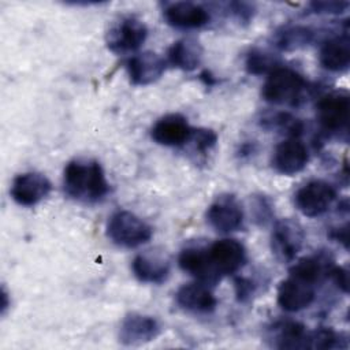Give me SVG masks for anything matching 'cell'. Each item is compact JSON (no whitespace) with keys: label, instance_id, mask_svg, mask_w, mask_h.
<instances>
[{"label":"cell","instance_id":"1","mask_svg":"<svg viewBox=\"0 0 350 350\" xmlns=\"http://www.w3.org/2000/svg\"><path fill=\"white\" fill-rule=\"evenodd\" d=\"M63 189L78 202L94 204L108 194L109 183L97 160L74 159L63 170Z\"/></svg>","mask_w":350,"mask_h":350},{"label":"cell","instance_id":"2","mask_svg":"<svg viewBox=\"0 0 350 350\" xmlns=\"http://www.w3.org/2000/svg\"><path fill=\"white\" fill-rule=\"evenodd\" d=\"M305 89L306 81L298 71L280 66L267 75L261 97L273 105H297Z\"/></svg>","mask_w":350,"mask_h":350},{"label":"cell","instance_id":"3","mask_svg":"<svg viewBox=\"0 0 350 350\" xmlns=\"http://www.w3.org/2000/svg\"><path fill=\"white\" fill-rule=\"evenodd\" d=\"M152 235L153 228L130 211L120 209L113 212L107 223V237L120 247H138L149 242Z\"/></svg>","mask_w":350,"mask_h":350},{"label":"cell","instance_id":"4","mask_svg":"<svg viewBox=\"0 0 350 350\" xmlns=\"http://www.w3.org/2000/svg\"><path fill=\"white\" fill-rule=\"evenodd\" d=\"M146 25L134 15L118 19L105 34L107 48L116 55H126L138 51L148 38Z\"/></svg>","mask_w":350,"mask_h":350},{"label":"cell","instance_id":"5","mask_svg":"<svg viewBox=\"0 0 350 350\" xmlns=\"http://www.w3.org/2000/svg\"><path fill=\"white\" fill-rule=\"evenodd\" d=\"M316 115L321 129L331 134L347 133L350 97L346 92L334 90L323 94L316 104Z\"/></svg>","mask_w":350,"mask_h":350},{"label":"cell","instance_id":"6","mask_svg":"<svg viewBox=\"0 0 350 350\" xmlns=\"http://www.w3.org/2000/svg\"><path fill=\"white\" fill-rule=\"evenodd\" d=\"M305 232L301 224L290 217L275 221L271 232V250L280 262H291L301 252Z\"/></svg>","mask_w":350,"mask_h":350},{"label":"cell","instance_id":"7","mask_svg":"<svg viewBox=\"0 0 350 350\" xmlns=\"http://www.w3.org/2000/svg\"><path fill=\"white\" fill-rule=\"evenodd\" d=\"M336 198L335 187L321 179L305 183L294 194L295 208L306 217H317L324 215Z\"/></svg>","mask_w":350,"mask_h":350},{"label":"cell","instance_id":"8","mask_svg":"<svg viewBox=\"0 0 350 350\" xmlns=\"http://www.w3.org/2000/svg\"><path fill=\"white\" fill-rule=\"evenodd\" d=\"M208 224L221 234H228L242 228L245 221V212L232 194H221L206 209Z\"/></svg>","mask_w":350,"mask_h":350},{"label":"cell","instance_id":"9","mask_svg":"<svg viewBox=\"0 0 350 350\" xmlns=\"http://www.w3.org/2000/svg\"><path fill=\"white\" fill-rule=\"evenodd\" d=\"M206 250L211 267L220 279L221 276L237 273L245 265L247 257L245 246L234 238L219 239Z\"/></svg>","mask_w":350,"mask_h":350},{"label":"cell","instance_id":"10","mask_svg":"<svg viewBox=\"0 0 350 350\" xmlns=\"http://www.w3.org/2000/svg\"><path fill=\"white\" fill-rule=\"evenodd\" d=\"M309 163V152L299 137H287L276 145L272 153V168L282 175L293 176Z\"/></svg>","mask_w":350,"mask_h":350},{"label":"cell","instance_id":"11","mask_svg":"<svg viewBox=\"0 0 350 350\" xmlns=\"http://www.w3.org/2000/svg\"><path fill=\"white\" fill-rule=\"evenodd\" d=\"M163 18L174 29L196 30L209 23L211 12L198 3L172 1L164 4Z\"/></svg>","mask_w":350,"mask_h":350},{"label":"cell","instance_id":"12","mask_svg":"<svg viewBox=\"0 0 350 350\" xmlns=\"http://www.w3.org/2000/svg\"><path fill=\"white\" fill-rule=\"evenodd\" d=\"M52 190L51 180L41 172H23L14 178L10 189L11 198L21 206L40 204Z\"/></svg>","mask_w":350,"mask_h":350},{"label":"cell","instance_id":"13","mask_svg":"<svg viewBox=\"0 0 350 350\" xmlns=\"http://www.w3.org/2000/svg\"><path fill=\"white\" fill-rule=\"evenodd\" d=\"M193 134V127L187 119L180 113H167L156 120L150 129V138L168 148H178L186 145Z\"/></svg>","mask_w":350,"mask_h":350},{"label":"cell","instance_id":"14","mask_svg":"<svg viewBox=\"0 0 350 350\" xmlns=\"http://www.w3.org/2000/svg\"><path fill=\"white\" fill-rule=\"evenodd\" d=\"M161 327L153 316L142 313H129L119 327V342L124 346H139L154 340L160 335Z\"/></svg>","mask_w":350,"mask_h":350},{"label":"cell","instance_id":"15","mask_svg":"<svg viewBox=\"0 0 350 350\" xmlns=\"http://www.w3.org/2000/svg\"><path fill=\"white\" fill-rule=\"evenodd\" d=\"M167 67V60L152 51H145L131 56L126 62L130 82L134 86H148L161 78Z\"/></svg>","mask_w":350,"mask_h":350},{"label":"cell","instance_id":"16","mask_svg":"<svg viewBox=\"0 0 350 350\" xmlns=\"http://www.w3.org/2000/svg\"><path fill=\"white\" fill-rule=\"evenodd\" d=\"M314 284L290 275L287 279L280 282L276 301L284 312L297 313L305 308H309L314 301Z\"/></svg>","mask_w":350,"mask_h":350},{"label":"cell","instance_id":"17","mask_svg":"<svg viewBox=\"0 0 350 350\" xmlns=\"http://www.w3.org/2000/svg\"><path fill=\"white\" fill-rule=\"evenodd\" d=\"M175 301L180 309L194 314L212 313L217 306V299L209 286L198 280L180 286L175 293Z\"/></svg>","mask_w":350,"mask_h":350},{"label":"cell","instance_id":"18","mask_svg":"<svg viewBox=\"0 0 350 350\" xmlns=\"http://www.w3.org/2000/svg\"><path fill=\"white\" fill-rule=\"evenodd\" d=\"M131 271L137 280L149 284H161L170 276V261L164 254L145 252L137 254L131 261Z\"/></svg>","mask_w":350,"mask_h":350},{"label":"cell","instance_id":"19","mask_svg":"<svg viewBox=\"0 0 350 350\" xmlns=\"http://www.w3.org/2000/svg\"><path fill=\"white\" fill-rule=\"evenodd\" d=\"M308 329L294 320H279L267 328V339L276 349H306Z\"/></svg>","mask_w":350,"mask_h":350},{"label":"cell","instance_id":"20","mask_svg":"<svg viewBox=\"0 0 350 350\" xmlns=\"http://www.w3.org/2000/svg\"><path fill=\"white\" fill-rule=\"evenodd\" d=\"M178 265L183 272L205 284H215L220 280L211 267L206 247L187 246L182 249L178 257Z\"/></svg>","mask_w":350,"mask_h":350},{"label":"cell","instance_id":"21","mask_svg":"<svg viewBox=\"0 0 350 350\" xmlns=\"http://www.w3.org/2000/svg\"><path fill=\"white\" fill-rule=\"evenodd\" d=\"M321 67L329 72H343L350 66V40L347 33L325 40L319 52Z\"/></svg>","mask_w":350,"mask_h":350},{"label":"cell","instance_id":"22","mask_svg":"<svg viewBox=\"0 0 350 350\" xmlns=\"http://www.w3.org/2000/svg\"><path fill=\"white\" fill-rule=\"evenodd\" d=\"M204 56V48L201 42L194 37H183L176 40L167 52V62L182 71L196 70Z\"/></svg>","mask_w":350,"mask_h":350},{"label":"cell","instance_id":"23","mask_svg":"<svg viewBox=\"0 0 350 350\" xmlns=\"http://www.w3.org/2000/svg\"><path fill=\"white\" fill-rule=\"evenodd\" d=\"M316 31L305 25L282 26L272 34V44L282 52H293L306 48L314 41Z\"/></svg>","mask_w":350,"mask_h":350},{"label":"cell","instance_id":"24","mask_svg":"<svg viewBox=\"0 0 350 350\" xmlns=\"http://www.w3.org/2000/svg\"><path fill=\"white\" fill-rule=\"evenodd\" d=\"M332 267L334 264L331 257L328 254L319 253L299 258L297 262H294V265L290 268V275L308 283L316 284L323 278H328Z\"/></svg>","mask_w":350,"mask_h":350},{"label":"cell","instance_id":"25","mask_svg":"<svg viewBox=\"0 0 350 350\" xmlns=\"http://www.w3.org/2000/svg\"><path fill=\"white\" fill-rule=\"evenodd\" d=\"M280 66V59L276 55L261 48H252L245 57V68L252 75H268Z\"/></svg>","mask_w":350,"mask_h":350},{"label":"cell","instance_id":"26","mask_svg":"<svg viewBox=\"0 0 350 350\" xmlns=\"http://www.w3.org/2000/svg\"><path fill=\"white\" fill-rule=\"evenodd\" d=\"M343 340L346 339L342 336V334H338L336 331L328 327H320L308 332L306 349L327 350V349L343 347L342 346Z\"/></svg>","mask_w":350,"mask_h":350},{"label":"cell","instance_id":"27","mask_svg":"<svg viewBox=\"0 0 350 350\" xmlns=\"http://www.w3.org/2000/svg\"><path fill=\"white\" fill-rule=\"evenodd\" d=\"M262 124L267 129L280 130L282 133H286L287 137H299L304 129L302 122L287 112H278L269 118H264Z\"/></svg>","mask_w":350,"mask_h":350},{"label":"cell","instance_id":"28","mask_svg":"<svg viewBox=\"0 0 350 350\" xmlns=\"http://www.w3.org/2000/svg\"><path fill=\"white\" fill-rule=\"evenodd\" d=\"M189 142H194L197 152L205 153L216 145L217 134L211 129H193V134Z\"/></svg>","mask_w":350,"mask_h":350},{"label":"cell","instance_id":"29","mask_svg":"<svg viewBox=\"0 0 350 350\" xmlns=\"http://www.w3.org/2000/svg\"><path fill=\"white\" fill-rule=\"evenodd\" d=\"M349 1H312L309 3V10L313 14L319 15H339L349 8Z\"/></svg>","mask_w":350,"mask_h":350},{"label":"cell","instance_id":"30","mask_svg":"<svg viewBox=\"0 0 350 350\" xmlns=\"http://www.w3.org/2000/svg\"><path fill=\"white\" fill-rule=\"evenodd\" d=\"M253 213H254V220L258 223V224H267L271 217H272V213H273V209H272V202L268 197L265 196H257L254 197V201H253Z\"/></svg>","mask_w":350,"mask_h":350},{"label":"cell","instance_id":"31","mask_svg":"<svg viewBox=\"0 0 350 350\" xmlns=\"http://www.w3.org/2000/svg\"><path fill=\"white\" fill-rule=\"evenodd\" d=\"M227 11L241 23H249L254 15V7L245 1H230L227 3Z\"/></svg>","mask_w":350,"mask_h":350},{"label":"cell","instance_id":"32","mask_svg":"<svg viewBox=\"0 0 350 350\" xmlns=\"http://www.w3.org/2000/svg\"><path fill=\"white\" fill-rule=\"evenodd\" d=\"M235 295L239 302H246L256 291L254 283L247 278H235Z\"/></svg>","mask_w":350,"mask_h":350},{"label":"cell","instance_id":"33","mask_svg":"<svg viewBox=\"0 0 350 350\" xmlns=\"http://www.w3.org/2000/svg\"><path fill=\"white\" fill-rule=\"evenodd\" d=\"M328 278H331V280L336 284V287L343 291L347 293L349 290V272L345 267H338L334 265L328 273Z\"/></svg>","mask_w":350,"mask_h":350},{"label":"cell","instance_id":"34","mask_svg":"<svg viewBox=\"0 0 350 350\" xmlns=\"http://www.w3.org/2000/svg\"><path fill=\"white\" fill-rule=\"evenodd\" d=\"M331 237L338 241V242H342L345 247H347V226L345 227H339L336 230H332L331 231Z\"/></svg>","mask_w":350,"mask_h":350},{"label":"cell","instance_id":"35","mask_svg":"<svg viewBox=\"0 0 350 350\" xmlns=\"http://www.w3.org/2000/svg\"><path fill=\"white\" fill-rule=\"evenodd\" d=\"M1 298H3V302H1V313L4 314L5 309L8 308V302H7V293H5V290H4V288H3V293H1Z\"/></svg>","mask_w":350,"mask_h":350}]
</instances>
